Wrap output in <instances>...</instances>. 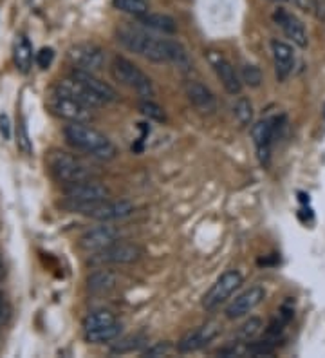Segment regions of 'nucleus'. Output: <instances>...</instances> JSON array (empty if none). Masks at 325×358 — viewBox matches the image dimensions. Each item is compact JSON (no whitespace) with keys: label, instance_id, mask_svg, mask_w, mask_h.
Wrapping results in <instances>:
<instances>
[{"label":"nucleus","instance_id":"473e14b6","mask_svg":"<svg viewBox=\"0 0 325 358\" xmlns=\"http://www.w3.org/2000/svg\"><path fill=\"white\" fill-rule=\"evenodd\" d=\"M55 60V51L51 48H42L38 52H36V66L40 69H49Z\"/></svg>","mask_w":325,"mask_h":358},{"label":"nucleus","instance_id":"0eeeda50","mask_svg":"<svg viewBox=\"0 0 325 358\" xmlns=\"http://www.w3.org/2000/svg\"><path fill=\"white\" fill-rule=\"evenodd\" d=\"M240 284H243V275H240V271L237 270H228L224 271L219 279L213 282L212 288L206 292L203 299V308L206 311H213L217 308L224 304L228 299L240 288Z\"/></svg>","mask_w":325,"mask_h":358},{"label":"nucleus","instance_id":"20e7f679","mask_svg":"<svg viewBox=\"0 0 325 358\" xmlns=\"http://www.w3.org/2000/svg\"><path fill=\"white\" fill-rule=\"evenodd\" d=\"M74 214H82L85 217L96 219L101 223H108V221H117V219L130 217L134 214L136 206L127 199H105V201L98 203H87V205H71L67 206Z\"/></svg>","mask_w":325,"mask_h":358},{"label":"nucleus","instance_id":"ddd939ff","mask_svg":"<svg viewBox=\"0 0 325 358\" xmlns=\"http://www.w3.org/2000/svg\"><path fill=\"white\" fill-rule=\"evenodd\" d=\"M143 255V250L132 243H114L100 254H94V262L100 264H132L138 262Z\"/></svg>","mask_w":325,"mask_h":358},{"label":"nucleus","instance_id":"f03ea898","mask_svg":"<svg viewBox=\"0 0 325 358\" xmlns=\"http://www.w3.org/2000/svg\"><path fill=\"white\" fill-rule=\"evenodd\" d=\"M64 136L67 143L73 145L74 149L82 150V152L89 154L96 159L110 162L117 156L116 145L108 140L107 136L101 134L100 131H96L91 125H87V123H69V125H65Z\"/></svg>","mask_w":325,"mask_h":358},{"label":"nucleus","instance_id":"423d86ee","mask_svg":"<svg viewBox=\"0 0 325 358\" xmlns=\"http://www.w3.org/2000/svg\"><path fill=\"white\" fill-rule=\"evenodd\" d=\"M48 107L57 118L69 123H87L92 118V109L67 96L60 89H52L48 96Z\"/></svg>","mask_w":325,"mask_h":358},{"label":"nucleus","instance_id":"f3484780","mask_svg":"<svg viewBox=\"0 0 325 358\" xmlns=\"http://www.w3.org/2000/svg\"><path fill=\"white\" fill-rule=\"evenodd\" d=\"M185 91H187V96L190 100V103L201 114L210 116V114H213L217 110L215 94L204 83H201L199 80H188V82H185Z\"/></svg>","mask_w":325,"mask_h":358},{"label":"nucleus","instance_id":"1a4fd4ad","mask_svg":"<svg viewBox=\"0 0 325 358\" xmlns=\"http://www.w3.org/2000/svg\"><path fill=\"white\" fill-rule=\"evenodd\" d=\"M67 58L80 71H96L103 69L105 66V51L96 44H76L67 51Z\"/></svg>","mask_w":325,"mask_h":358},{"label":"nucleus","instance_id":"c85d7f7f","mask_svg":"<svg viewBox=\"0 0 325 358\" xmlns=\"http://www.w3.org/2000/svg\"><path fill=\"white\" fill-rule=\"evenodd\" d=\"M240 80L253 89L260 87V83H262V71L257 66H253V64H244L243 69H240Z\"/></svg>","mask_w":325,"mask_h":358},{"label":"nucleus","instance_id":"9d476101","mask_svg":"<svg viewBox=\"0 0 325 358\" xmlns=\"http://www.w3.org/2000/svg\"><path fill=\"white\" fill-rule=\"evenodd\" d=\"M206 58H208V64L215 71L217 78L221 80L226 91L233 94V96L235 94H240V91H243V80H240V75L237 73L233 64L219 51H208L206 52Z\"/></svg>","mask_w":325,"mask_h":358},{"label":"nucleus","instance_id":"a19ab883","mask_svg":"<svg viewBox=\"0 0 325 358\" xmlns=\"http://www.w3.org/2000/svg\"><path fill=\"white\" fill-rule=\"evenodd\" d=\"M27 2H33V0H27Z\"/></svg>","mask_w":325,"mask_h":358},{"label":"nucleus","instance_id":"58836bf2","mask_svg":"<svg viewBox=\"0 0 325 358\" xmlns=\"http://www.w3.org/2000/svg\"><path fill=\"white\" fill-rule=\"evenodd\" d=\"M271 2H286V0H271Z\"/></svg>","mask_w":325,"mask_h":358},{"label":"nucleus","instance_id":"dca6fc26","mask_svg":"<svg viewBox=\"0 0 325 358\" xmlns=\"http://www.w3.org/2000/svg\"><path fill=\"white\" fill-rule=\"evenodd\" d=\"M266 289L262 286H252L250 289L243 292L238 297H235V301L231 302L230 306L226 308V317L228 319H240V317H246L247 313H252L260 302L264 301Z\"/></svg>","mask_w":325,"mask_h":358},{"label":"nucleus","instance_id":"a211bd4d","mask_svg":"<svg viewBox=\"0 0 325 358\" xmlns=\"http://www.w3.org/2000/svg\"><path fill=\"white\" fill-rule=\"evenodd\" d=\"M271 55H273L275 76L278 82H286L295 69V51L289 44L282 40H271Z\"/></svg>","mask_w":325,"mask_h":358},{"label":"nucleus","instance_id":"72a5a7b5","mask_svg":"<svg viewBox=\"0 0 325 358\" xmlns=\"http://www.w3.org/2000/svg\"><path fill=\"white\" fill-rule=\"evenodd\" d=\"M170 350H172V345H170L168 342H157V344H154L152 348H148V350L143 351V357H150V358L166 357V355L170 353Z\"/></svg>","mask_w":325,"mask_h":358},{"label":"nucleus","instance_id":"7ed1b4c3","mask_svg":"<svg viewBox=\"0 0 325 358\" xmlns=\"http://www.w3.org/2000/svg\"><path fill=\"white\" fill-rule=\"evenodd\" d=\"M48 166L55 179L60 181L64 187L94 178L91 166L83 163L74 154L65 152V150H52L48 156Z\"/></svg>","mask_w":325,"mask_h":358},{"label":"nucleus","instance_id":"4468645a","mask_svg":"<svg viewBox=\"0 0 325 358\" xmlns=\"http://www.w3.org/2000/svg\"><path fill=\"white\" fill-rule=\"evenodd\" d=\"M219 333H221V326L217 322L199 326V328H195L194 331H188L187 335L182 336L178 344V351L179 353H194V351L203 350L210 342L215 341Z\"/></svg>","mask_w":325,"mask_h":358},{"label":"nucleus","instance_id":"c756f323","mask_svg":"<svg viewBox=\"0 0 325 358\" xmlns=\"http://www.w3.org/2000/svg\"><path fill=\"white\" fill-rule=\"evenodd\" d=\"M139 110H141V114L143 116H147L148 120H152V122H165L166 116H165V110L161 109L159 105L154 103L152 100H143L141 103H139Z\"/></svg>","mask_w":325,"mask_h":358},{"label":"nucleus","instance_id":"7c9ffc66","mask_svg":"<svg viewBox=\"0 0 325 358\" xmlns=\"http://www.w3.org/2000/svg\"><path fill=\"white\" fill-rule=\"evenodd\" d=\"M145 338L143 335H132L129 336V338H125V341L117 342V345L113 350V353H129V351H134L138 350V348H141V345L145 344Z\"/></svg>","mask_w":325,"mask_h":358},{"label":"nucleus","instance_id":"e433bc0d","mask_svg":"<svg viewBox=\"0 0 325 358\" xmlns=\"http://www.w3.org/2000/svg\"><path fill=\"white\" fill-rule=\"evenodd\" d=\"M2 275H4V262L0 259V279H2Z\"/></svg>","mask_w":325,"mask_h":358},{"label":"nucleus","instance_id":"393cba45","mask_svg":"<svg viewBox=\"0 0 325 358\" xmlns=\"http://www.w3.org/2000/svg\"><path fill=\"white\" fill-rule=\"evenodd\" d=\"M120 331H122V324L114 322V324H110V326H105V328H101V329H96V331L85 333V338L91 342V344H105V342H110V341H114V338H117Z\"/></svg>","mask_w":325,"mask_h":358},{"label":"nucleus","instance_id":"6ab92c4d","mask_svg":"<svg viewBox=\"0 0 325 358\" xmlns=\"http://www.w3.org/2000/svg\"><path fill=\"white\" fill-rule=\"evenodd\" d=\"M57 89H60L62 92H65L67 96L74 98L76 101H80L82 105L89 107V109H100L103 107L105 101L100 100V98L96 96L94 92H91L85 85L78 82V80H74L73 76L69 78H64L57 83Z\"/></svg>","mask_w":325,"mask_h":358},{"label":"nucleus","instance_id":"4c0bfd02","mask_svg":"<svg viewBox=\"0 0 325 358\" xmlns=\"http://www.w3.org/2000/svg\"><path fill=\"white\" fill-rule=\"evenodd\" d=\"M4 317V306H2V301H0V320Z\"/></svg>","mask_w":325,"mask_h":358},{"label":"nucleus","instance_id":"2eb2a0df","mask_svg":"<svg viewBox=\"0 0 325 358\" xmlns=\"http://www.w3.org/2000/svg\"><path fill=\"white\" fill-rule=\"evenodd\" d=\"M273 20L277 22V26H280V29L284 31V35L289 40H293V44L298 45V48L305 49L309 45V35L308 29L303 26V22L300 20L296 15L289 13L287 9H277L273 15Z\"/></svg>","mask_w":325,"mask_h":358},{"label":"nucleus","instance_id":"5701e85b","mask_svg":"<svg viewBox=\"0 0 325 358\" xmlns=\"http://www.w3.org/2000/svg\"><path fill=\"white\" fill-rule=\"evenodd\" d=\"M13 60L15 66L20 73H29L31 64H33V48L27 36L18 35L13 44Z\"/></svg>","mask_w":325,"mask_h":358},{"label":"nucleus","instance_id":"f257e3e1","mask_svg":"<svg viewBox=\"0 0 325 358\" xmlns=\"http://www.w3.org/2000/svg\"><path fill=\"white\" fill-rule=\"evenodd\" d=\"M116 35L117 42L123 48L136 52L139 57L147 58V60L157 62V64H173L185 73L192 71V67H194L185 45L175 42V40L159 38V36L134 26L120 27Z\"/></svg>","mask_w":325,"mask_h":358},{"label":"nucleus","instance_id":"bb28decb","mask_svg":"<svg viewBox=\"0 0 325 358\" xmlns=\"http://www.w3.org/2000/svg\"><path fill=\"white\" fill-rule=\"evenodd\" d=\"M233 114L237 122L243 125V127H247L253 123V105L247 98H238L233 103Z\"/></svg>","mask_w":325,"mask_h":358},{"label":"nucleus","instance_id":"f704fd0d","mask_svg":"<svg viewBox=\"0 0 325 358\" xmlns=\"http://www.w3.org/2000/svg\"><path fill=\"white\" fill-rule=\"evenodd\" d=\"M286 2H291V4L296 6L302 11H305V13H315V9H317V2L315 0H286Z\"/></svg>","mask_w":325,"mask_h":358},{"label":"nucleus","instance_id":"c9c22d12","mask_svg":"<svg viewBox=\"0 0 325 358\" xmlns=\"http://www.w3.org/2000/svg\"><path fill=\"white\" fill-rule=\"evenodd\" d=\"M0 134L4 136V140H9L11 136V127H9V118L6 114H0Z\"/></svg>","mask_w":325,"mask_h":358},{"label":"nucleus","instance_id":"b1692460","mask_svg":"<svg viewBox=\"0 0 325 358\" xmlns=\"http://www.w3.org/2000/svg\"><path fill=\"white\" fill-rule=\"evenodd\" d=\"M114 322H117L114 313H110L108 310H98L92 311L91 315H87L85 322H83V329H85V333L96 331V329H101Z\"/></svg>","mask_w":325,"mask_h":358},{"label":"nucleus","instance_id":"6e6552de","mask_svg":"<svg viewBox=\"0 0 325 358\" xmlns=\"http://www.w3.org/2000/svg\"><path fill=\"white\" fill-rule=\"evenodd\" d=\"M65 194V206L71 205H87V203H98L105 201L110 197V190L105 187L103 183L92 179H85V181H80V183L67 185L64 188Z\"/></svg>","mask_w":325,"mask_h":358},{"label":"nucleus","instance_id":"a878e982","mask_svg":"<svg viewBox=\"0 0 325 358\" xmlns=\"http://www.w3.org/2000/svg\"><path fill=\"white\" fill-rule=\"evenodd\" d=\"M113 6L117 11L132 15V17H139L148 11L147 0H113Z\"/></svg>","mask_w":325,"mask_h":358},{"label":"nucleus","instance_id":"ea45409f","mask_svg":"<svg viewBox=\"0 0 325 358\" xmlns=\"http://www.w3.org/2000/svg\"><path fill=\"white\" fill-rule=\"evenodd\" d=\"M0 299H2V293H0Z\"/></svg>","mask_w":325,"mask_h":358},{"label":"nucleus","instance_id":"f8f14e48","mask_svg":"<svg viewBox=\"0 0 325 358\" xmlns=\"http://www.w3.org/2000/svg\"><path fill=\"white\" fill-rule=\"evenodd\" d=\"M252 138L260 165L268 169L269 163H271V147H273L275 141V118L257 122L252 127Z\"/></svg>","mask_w":325,"mask_h":358},{"label":"nucleus","instance_id":"cd10ccee","mask_svg":"<svg viewBox=\"0 0 325 358\" xmlns=\"http://www.w3.org/2000/svg\"><path fill=\"white\" fill-rule=\"evenodd\" d=\"M262 328H264L262 320L257 319V317H252V319L246 320V322H244L243 326L238 328L237 341H243V342L255 341L257 336L260 335V331H262Z\"/></svg>","mask_w":325,"mask_h":358},{"label":"nucleus","instance_id":"412c9836","mask_svg":"<svg viewBox=\"0 0 325 358\" xmlns=\"http://www.w3.org/2000/svg\"><path fill=\"white\" fill-rule=\"evenodd\" d=\"M138 22L143 27L152 31H157V33H163V35H172L178 31V24L168 15H161V13H150L147 11L145 15H139Z\"/></svg>","mask_w":325,"mask_h":358},{"label":"nucleus","instance_id":"9b49d317","mask_svg":"<svg viewBox=\"0 0 325 358\" xmlns=\"http://www.w3.org/2000/svg\"><path fill=\"white\" fill-rule=\"evenodd\" d=\"M120 241V230L110 224H101V227H94L91 230H87L82 237H80V248L87 254H100L105 248L113 246L114 243Z\"/></svg>","mask_w":325,"mask_h":358},{"label":"nucleus","instance_id":"39448f33","mask_svg":"<svg viewBox=\"0 0 325 358\" xmlns=\"http://www.w3.org/2000/svg\"><path fill=\"white\" fill-rule=\"evenodd\" d=\"M113 75L117 82H122L129 89L138 92L139 96L145 100H152L156 96V89L152 80L145 75L143 71L139 69L136 64L123 57H116L113 62Z\"/></svg>","mask_w":325,"mask_h":358},{"label":"nucleus","instance_id":"2f4dec72","mask_svg":"<svg viewBox=\"0 0 325 358\" xmlns=\"http://www.w3.org/2000/svg\"><path fill=\"white\" fill-rule=\"evenodd\" d=\"M17 147L22 150V152L27 154V156H29L31 150H33V147H31V140H29V132H27L26 122H24V120H20V123H18V127H17Z\"/></svg>","mask_w":325,"mask_h":358},{"label":"nucleus","instance_id":"4be33fe9","mask_svg":"<svg viewBox=\"0 0 325 358\" xmlns=\"http://www.w3.org/2000/svg\"><path fill=\"white\" fill-rule=\"evenodd\" d=\"M117 277L110 270H98L89 275L87 279V289L96 295H103V293L113 292L116 288Z\"/></svg>","mask_w":325,"mask_h":358},{"label":"nucleus","instance_id":"aec40b11","mask_svg":"<svg viewBox=\"0 0 325 358\" xmlns=\"http://www.w3.org/2000/svg\"><path fill=\"white\" fill-rule=\"evenodd\" d=\"M71 76H73L74 80H78L82 85H85L89 91L94 92L96 96L100 98V100H103L105 103H110V101L117 100V92L114 91L107 82H103V80L98 78L94 73H91V71L74 69L73 73H71Z\"/></svg>","mask_w":325,"mask_h":358}]
</instances>
